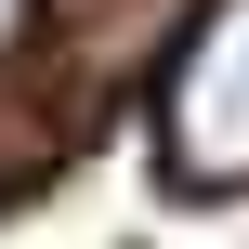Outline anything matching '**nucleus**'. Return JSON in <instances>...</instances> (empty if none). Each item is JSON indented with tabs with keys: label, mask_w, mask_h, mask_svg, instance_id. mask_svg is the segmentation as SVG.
Here are the masks:
<instances>
[{
	"label": "nucleus",
	"mask_w": 249,
	"mask_h": 249,
	"mask_svg": "<svg viewBox=\"0 0 249 249\" xmlns=\"http://www.w3.org/2000/svg\"><path fill=\"white\" fill-rule=\"evenodd\" d=\"M158 184L171 197H236L249 184V0H197L171 66H158Z\"/></svg>",
	"instance_id": "nucleus-1"
},
{
	"label": "nucleus",
	"mask_w": 249,
	"mask_h": 249,
	"mask_svg": "<svg viewBox=\"0 0 249 249\" xmlns=\"http://www.w3.org/2000/svg\"><path fill=\"white\" fill-rule=\"evenodd\" d=\"M26 39H39V0H0V66H13Z\"/></svg>",
	"instance_id": "nucleus-2"
}]
</instances>
